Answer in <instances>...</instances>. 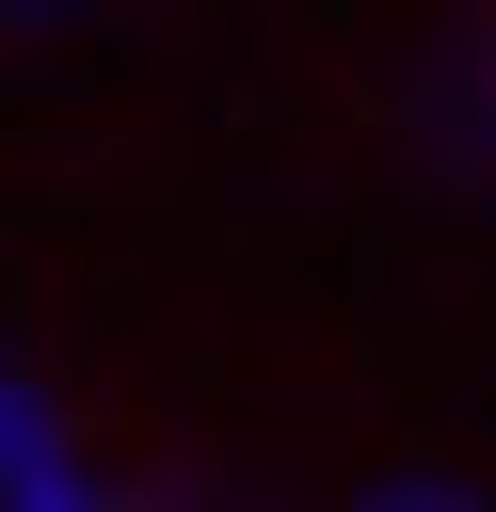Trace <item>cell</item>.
I'll return each instance as SVG.
<instances>
[{
    "label": "cell",
    "mask_w": 496,
    "mask_h": 512,
    "mask_svg": "<svg viewBox=\"0 0 496 512\" xmlns=\"http://www.w3.org/2000/svg\"><path fill=\"white\" fill-rule=\"evenodd\" d=\"M48 480H80V432H64L48 368H16V352H0V512H32Z\"/></svg>",
    "instance_id": "1"
},
{
    "label": "cell",
    "mask_w": 496,
    "mask_h": 512,
    "mask_svg": "<svg viewBox=\"0 0 496 512\" xmlns=\"http://www.w3.org/2000/svg\"><path fill=\"white\" fill-rule=\"evenodd\" d=\"M352 512H480V496H464V480H368Z\"/></svg>",
    "instance_id": "2"
},
{
    "label": "cell",
    "mask_w": 496,
    "mask_h": 512,
    "mask_svg": "<svg viewBox=\"0 0 496 512\" xmlns=\"http://www.w3.org/2000/svg\"><path fill=\"white\" fill-rule=\"evenodd\" d=\"M32 512H144V496H128V480H96V464H80V480H48V496H32Z\"/></svg>",
    "instance_id": "3"
}]
</instances>
